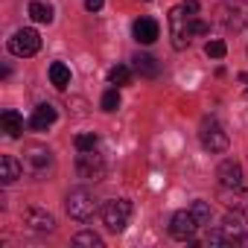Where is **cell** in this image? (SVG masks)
I'll return each instance as SVG.
<instances>
[{
	"mask_svg": "<svg viewBox=\"0 0 248 248\" xmlns=\"http://www.w3.org/2000/svg\"><path fill=\"white\" fill-rule=\"evenodd\" d=\"M216 178H219V187L222 190H242V167L239 161L228 158L216 167Z\"/></svg>",
	"mask_w": 248,
	"mask_h": 248,
	"instance_id": "8fae6325",
	"label": "cell"
},
{
	"mask_svg": "<svg viewBox=\"0 0 248 248\" xmlns=\"http://www.w3.org/2000/svg\"><path fill=\"white\" fill-rule=\"evenodd\" d=\"M76 172H79L85 181H102V178H105V161H102V155H96V149L79 152V158H76Z\"/></svg>",
	"mask_w": 248,
	"mask_h": 248,
	"instance_id": "9c48e42d",
	"label": "cell"
},
{
	"mask_svg": "<svg viewBox=\"0 0 248 248\" xmlns=\"http://www.w3.org/2000/svg\"><path fill=\"white\" fill-rule=\"evenodd\" d=\"M30 18L35 24H50L53 21V9L47 3H41V0H32V3H30Z\"/></svg>",
	"mask_w": 248,
	"mask_h": 248,
	"instance_id": "d6986e66",
	"label": "cell"
},
{
	"mask_svg": "<svg viewBox=\"0 0 248 248\" xmlns=\"http://www.w3.org/2000/svg\"><path fill=\"white\" fill-rule=\"evenodd\" d=\"M21 175H24V164L15 155H3V158H0V181H3V184H15Z\"/></svg>",
	"mask_w": 248,
	"mask_h": 248,
	"instance_id": "9a60e30c",
	"label": "cell"
},
{
	"mask_svg": "<svg viewBox=\"0 0 248 248\" xmlns=\"http://www.w3.org/2000/svg\"><path fill=\"white\" fill-rule=\"evenodd\" d=\"M50 82H53L59 91H64V88L70 85V67H67L64 62H53V64H50Z\"/></svg>",
	"mask_w": 248,
	"mask_h": 248,
	"instance_id": "ac0fdd59",
	"label": "cell"
},
{
	"mask_svg": "<svg viewBox=\"0 0 248 248\" xmlns=\"http://www.w3.org/2000/svg\"><path fill=\"white\" fill-rule=\"evenodd\" d=\"M132 32H135V41H140V44H155L158 35H161V27H158L155 18H138L135 27H132Z\"/></svg>",
	"mask_w": 248,
	"mask_h": 248,
	"instance_id": "4fadbf2b",
	"label": "cell"
},
{
	"mask_svg": "<svg viewBox=\"0 0 248 248\" xmlns=\"http://www.w3.org/2000/svg\"><path fill=\"white\" fill-rule=\"evenodd\" d=\"M67 213H70V219L88 222V219L96 213V199H93V193L85 190V187L70 190V193H67Z\"/></svg>",
	"mask_w": 248,
	"mask_h": 248,
	"instance_id": "277c9868",
	"label": "cell"
},
{
	"mask_svg": "<svg viewBox=\"0 0 248 248\" xmlns=\"http://www.w3.org/2000/svg\"><path fill=\"white\" fill-rule=\"evenodd\" d=\"M204 53H207L210 59H225L228 47H225V41H207V44H204Z\"/></svg>",
	"mask_w": 248,
	"mask_h": 248,
	"instance_id": "cb8c5ba5",
	"label": "cell"
},
{
	"mask_svg": "<svg viewBox=\"0 0 248 248\" xmlns=\"http://www.w3.org/2000/svg\"><path fill=\"white\" fill-rule=\"evenodd\" d=\"M117 108H120V93H117V88H111L102 96V111H117Z\"/></svg>",
	"mask_w": 248,
	"mask_h": 248,
	"instance_id": "d4e9b609",
	"label": "cell"
},
{
	"mask_svg": "<svg viewBox=\"0 0 248 248\" xmlns=\"http://www.w3.org/2000/svg\"><path fill=\"white\" fill-rule=\"evenodd\" d=\"M102 3H105V0H85V9H88V12H99Z\"/></svg>",
	"mask_w": 248,
	"mask_h": 248,
	"instance_id": "4316f807",
	"label": "cell"
},
{
	"mask_svg": "<svg viewBox=\"0 0 248 248\" xmlns=\"http://www.w3.org/2000/svg\"><path fill=\"white\" fill-rule=\"evenodd\" d=\"M219 228H222L228 245H248V216H245L242 210L228 213L225 222H222Z\"/></svg>",
	"mask_w": 248,
	"mask_h": 248,
	"instance_id": "8992f818",
	"label": "cell"
},
{
	"mask_svg": "<svg viewBox=\"0 0 248 248\" xmlns=\"http://www.w3.org/2000/svg\"><path fill=\"white\" fill-rule=\"evenodd\" d=\"M193 24H196V15H190L184 6L170 9V35H172V47L175 50H187L190 47V41L196 35Z\"/></svg>",
	"mask_w": 248,
	"mask_h": 248,
	"instance_id": "6da1fadb",
	"label": "cell"
},
{
	"mask_svg": "<svg viewBox=\"0 0 248 248\" xmlns=\"http://www.w3.org/2000/svg\"><path fill=\"white\" fill-rule=\"evenodd\" d=\"M132 62H135V70H138L143 79H155V76L161 73V64H158V59H155V56H149V53H138Z\"/></svg>",
	"mask_w": 248,
	"mask_h": 248,
	"instance_id": "2e32d148",
	"label": "cell"
},
{
	"mask_svg": "<svg viewBox=\"0 0 248 248\" xmlns=\"http://www.w3.org/2000/svg\"><path fill=\"white\" fill-rule=\"evenodd\" d=\"M181 6H184V9H187L190 15H196V12H199V0H184Z\"/></svg>",
	"mask_w": 248,
	"mask_h": 248,
	"instance_id": "f1b7e54d",
	"label": "cell"
},
{
	"mask_svg": "<svg viewBox=\"0 0 248 248\" xmlns=\"http://www.w3.org/2000/svg\"><path fill=\"white\" fill-rule=\"evenodd\" d=\"M199 140L207 152H225L228 149V135L225 129L219 126L216 120H204L202 123V129H199Z\"/></svg>",
	"mask_w": 248,
	"mask_h": 248,
	"instance_id": "ba28073f",
	"label": "cell"
},
{
	"mask_svg": "<svg viewBox=\"0 0 248 248\" xmlns=\"http://www.w3.org/2000/svg\"><path fill=\"white\" fill-rule=\"evenodd\" d=\"M190 213L196 216L199 228H202V225H210V204H207V202H202V199L193 202V204H190Z\"/></svg>",
	"mask_w": 248,
	"mask_h": 248,
	"instance_id": "44dd1931",
	"label": "cell"
},
{
	"mask_svg": "<svg viewBox=\"0 0 248 248\" xmlns=\"http://www.w3.org/2000/svg\"><path fill=\"white\" fill-rule=\"evenodd\" d=\"M56 117H59V111H56L50 102H41V105L32 111V117H30V129H32V132H44V129H50L53 123H56Z\"/></svg>",
	"mask_w": 248,
	"mask_h": 248,
	"instance_id": "5bb4252c",
	"label": "cell"
},
{
	"mask_svg": "<svg viewBox=\"0 0 248 248\" xmlns=\"http://www.w3.org/2000/svg\"><path fill=\"white\" fill-rule=\"evenodd\" d=\"M216 15L228 32H242L248 27V3L245 0H222L216 6Z\"/></svg>",
	"mask_w": 248,
	"mask_h": 248,
	"instance_id": "3957f363",
	"label": "cell"
},
{
	"mask_svg": "<svg viewBox=\"0 0 248 248\" xmlns=\"http://www.w3.org/2000/svg\"><path fill=\"white\" fill-rule=\"evenodd\" d=\"M207 242H210V245H228V242H225V233H222V228H213V231H207Z\"/></svg>",
	"mask_w": 248,
	"mask_h": 248,
	"instance_id": "484cf974",
	"label": "cell"
},
{
	"mask_svg": "<svg viewBox=\"0 0 248 248\" xmlns=\"http://www.w3.org/2000/svg\"><path fill=\"white\" fill-rule=\"evenodd\" d=\"M245 96H248V93H245Z\"/></svg>",
	"mask_w": 248,
	"mask_h": 248,
	"instance_id": "4dcf8cb0",
	"label": "cell"
},
{
	"mask_svg": "<svg viewBox=\"0 0 248 248\" xmlns=\"http://www.w3.org/2000/svg\"><path fill=\"white\" fill-rule=\"evenodd\" d=\"M76 149L79 152H91V149H96V143H99V138L93 135V132H85V135H76Z\"/></svg>",
	"mask_w": 248,
	"mask_h": 248,
	"instance_id": "603a6c76",
	"label": "cell"
},
{
	"mask_svg": "<svg viewBox=\"0 0 248 248\" xmlns=\"http://www.w3.org/2000/svg\"><path fill=\"white\" fill-rule=\"evenodd\" d=\"M21 164H24V172H27L30 178H38V181H44V178L53 172V167H56L53 152H50L47 146H27Z\"/></svg>",
	"mask_w": 248,
	"mask_h": 248,
	"instance_id": "7a4b0ae2",
	"label": "cell"
},
{
	"mask_svg": "<svg viewBox=\"0 0 248 248\" xmlns=\"http://www.w3.org/2000/svg\"><path fill=\"white\" fill-rule=\"evenodd\" d=\"M73 245H91V248H102V236L93 231H82L73 236Z\"/></svg>",
	"mask_w": 248,
	"mask_h": 248,
	"instance_id": "7402d4cb",
	"label": "cell"
},
{
	"mask_svg": "<svg viewBox=\"0 0 248 248\" xmlns=\"http://www.w3.org/2000/svg\"><path fill=\"white\" fill-rule=\"evenodd\" d=\"M239 82H245V85H248V73H239Z\"/></svg>",
	"mask_w": 248,
	"mask_h": 248,
	"instance_id": "f546056e",
	"label": "cell"
},
{
	"mask_svg": "<svg viewBox=\"0 0 248 248\" xmlns=\"http://www.w3.org/2000/svg\"><path fill=\"white\" fill-rule=\"evenodd\" d=\"M193 30H196V35H207V32H210V27H207L204 21H199V18H196V24H193Z\"/></svg>",
	"mask_w": 248,
	"mask_h": 248,
	"instance_id": "83f0119b",
	"label": "cell"
},
{
	"mask_svg": "<svg viewBox=\"0 0 248 248\" xmlns=\"http://www.w3.org/2000/svg\"><path fill=\"white\" fill-rule=\"evenodd\" d=\"M99 213H102V222L108 225V231L120 233L123 228L129 225V219H132V202H126V199H114V202H105Z\"/></svg>",
	"mask_w": 248,
	"mask_h": 248,
	"instance_id": "5b68a950",
	"label": "cell"
},
{
	"mask_svg": "<svg viewBox=\"0 0 248 248\" xmlns=\"http://www.w3.org/2000/svg\"><path fill=\"white\" fill-rule=\"evenodd\" d=\"M38 47H41V35H38L35 30H18V32L9 38V53L18 56V59H30V56H35Z\"/></svg>",
	"mask_w": 248,
	"mask_h": 248,
	"instance_id": "52a82bcc",
	"label": "cell"
},
{
	"mask_svg": "<svg viewBox=\"0 0 248 248\" xmlns=\"http://www.w3.org/2000/svg\"><path fill=\"white\" fill-rule=\"evenodd\" d=\"M0 126H3V132H6L9 138H21V132H24V117H21L18 111L6 108L3 114H0Z\"/></svg>",
	"mask_w": 248,
	"mask_h": 248,
	"instance_id": "e0dca14e",
	"label": "cell"
},
{
	"mask_svg": "<svg viewBox=\"0 0 248 248\" xmlns=\"http://www.w3.org/2000/svg\"><path fill=\"white\" fill-rule=\"evenodd\" d=\"M108 82H111V85H129V82H132V70H129L126 64H114V67L108 70Z\"/></svg>",
	"mask_w": 248,
	"mask_h": 248,
	"instance_id": "ffe728a7",
	"label": "cell"
},
{
	"mask_svg": "<svg viewBox=\"0 0 248 248\" xmlns=\"http://www.w3.org/2000/svg\"><path fill=\"white\" fill-rule=\"evenodd\" d=\"M196 231H199V222H196V216H193L190 210H178V213L172 216V222H170V233H172V239L190 242V239L196 236Z\"/></svg>",
	"mask_w": 248,
	"mask_h": 248,
	"instance_id": "30bf717a",
	"label": "cell"
},
{
	"mask_svg": "<svg viewBox=\"0 0 248 248\" xmlns=\"http://www.w3.org/2000/svg\"><path fill=\"white\" fill-rule=\"evenodd\" d=\"M24 225H27L30 231H35V233H50V231L56 228V219H53V213H47L44 207H27V210H24Z\"/></svg>",
	"mask_w": 248,
	"mask_h": 248,
	"instance_id": "7c38bea8",
	"label": "cell"
}]
</instances>
